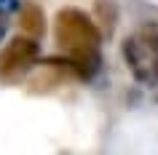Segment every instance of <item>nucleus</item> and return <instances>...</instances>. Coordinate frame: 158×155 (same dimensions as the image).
<instances>
[{
	"label": "nucleus",
	"mask_w": 158,
	"mask_h": 155,
	"mask_svg": "<svg viewBox=\"0 0 158 155\" xmlns=\"http://www.w3.org/2000/svg\"><path fill=\"white\" fill-rule=\"evenodd\" d=\"M97 16L102 22V30L105 32H113V27H115V19H118V8L113 0H97Z\"/></svg>",
	"instance_id": "5"
},
{
	"label": "nucleus",
	"mask_w": 158,
	"mask_h": 155,
	"mask_svg": "<svg viewBox=\"0 0 158 155\" xmlns=\"http://www.w3.org/2000/svg\"><path fill=\"white\" fill-rule=\"evenodd\" d=\"M123 59L139 83H158V22H145L123 40Z\"/></svg>",
	"instance_id": "2"
},
{
	"label": "nucleus",
	"mask_w": 158,
	"mask_h": 155,
	"mask_svg": "<svg viewBox=\"0 0 158 155\" xmlns=\"http://www.w3.org/2000/svg\"><path fill=\"white\" fill-rule=\"evenodd\" d=\"M19 27H22V32H27V38H32V40L38 35H43V30H46V14H43V8L38 3L27 0V3L19 6Z\"/></svg>",
	"instance_id": "4"
},
{
	"label": "nucleus",
	"mask_w": 158,
	"mask_h": 155,
	"mask_svg": "<svg viewBox=\"0 0 158 155\" xmlns=\"http://www.w3.org/2000/svg\"><path fill=\"white\" fill-rule=\"evenodd\" d=\"M56 46L64 51V62H70L75 78H91L99 70V43L102 32L91 16L78 8H64L54 22Z\"/></svg>",
	"instance_id": "1"
},
{
	"label": "nucleus",
	"mask_w": 158,
	"mask_h": 155,
	"mask_svg": "<svg viewBox=\"0 0 158 155\" xmlns=\"http://www.w3.org/2000/svg\"><path fill=\"white\" fill-rule=\"evenodd\" d=\"M38 54H40V48H38V43L32 38H22L19 35V38L8 40L6 48L0 51V78L8 80V83L22 80L35 67Z\"/></svg>",
	"instance_id": "3"
},
{
	"label": "nucleus",
	"mask_w": 158,
	"mask_h": 155,
	"mask_svg": "<svg viewBox=\"0 0 158 155\" xmlns=\"http://www.w3.org/2000/svg\"><path fill=\"white\" fill-rule=\"evenodd\" d=\"M6 32V14H0V35Z\"/></svg>",
	"instance_id": "6"
}]
</instances>
